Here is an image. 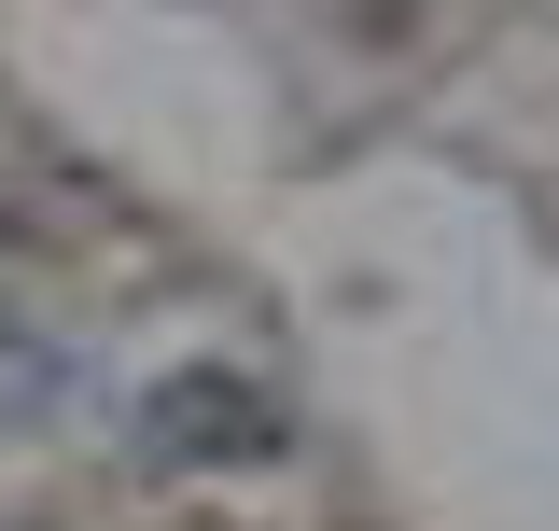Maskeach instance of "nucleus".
Wrapping results in <instances>:
<instances>
[{
	"label": "nucleus",
	"mask_w": 559,
	"mask_h": 531,
	"mask_svg": "<svg viewBox=\"0 0 559 531\" xmlns=\"http://www.w3.org/2000/svg\"><path fill=\"white\" fill-rule=\"evenodd\" d=\"M280 448V405L252 392V378H168L154 392V462H266Z\"/></svg>",
	"instance_id": "obj_1"
}]
</instances>
